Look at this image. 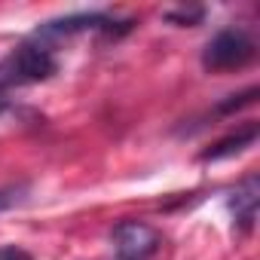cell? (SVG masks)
Here are the masks:
<instances>
[{"instance_id":"6da1fadb","label":"cell","mask_w":260,"mask_h":260,"mask_svg":"<svg viewBox=\"0 0 260 260\" xmlns=\"http://www.w3.org/2000/svg\"><path fill=\"white\" fill-rule=\"evenodd\" d=\"M58 71V61L46 43H22L4 64H0V89L22 86V83H43Z\"/></svg>"},{"instance_id":"7a4b0ae2","label":"cell","mask_w":260,"mask_h":260,"mask_svg":"<svg viewBox=\"0 0 260 260\" xmlns=\"http://www.w3.org/2000/svg\"><path fill=\"white\" fill-rule=\"evenodd\" d=\"M254 55H257V43L251 40L248 31H242V28H223V31H217L205 43V49H202V68L214 71V74L239 71V68L251 64Z\"/></svg>"},{"instance_id":"3957f363","label":"cell","mask_w":260,"mask_h":260,"mask_svg":"<svg viewBox=\"0 0 260 260\" xmlns=\"http://www.w3.org/2000/svg\"><path fill=\"white\" fill-rule=\"evenodd\" d=\"M132 19H113L107 13H74V16H64V19H52L46 25H40L34 31V40L43 43V40H61V37H74V34H83V31H101L107 37H122L132 31Z\"/></svg>"},{"instance_id":"277c9868","label":"cell","mask_w":260,"mask_h":260,"mask_svg":"<svg viewBox=\"0 0 260 260\" xmlns=\"http://www.w3.org/2000/svg\"><path fill=\"white\" fill-rule=\"evenodd\" d=\"M110 239H113V248H116L119 260H147L162 245V236L144 220H122V223H116Z\"/></svg>"},{"instance_id":"5b68a950","label":"cell","mask_w":260,"mask_h":260,"mask_svg":"<svg viewBox=\"0 0 260 260\" xmlns=\"http://www.w3.org/2000/svg\"><path fill=\"white\" fill-rule=\"evenodd\" d=\"M254 141H257V122H248L245 128H239L236 135H230V138H220L217 144H211L208 150H202V162H217V159H230V156H236V153H245L248 147H254Z\"/></svg>"},{"instance_id":"8992f818","label":"cell","mask_w":260,"mask_h":260,"mask_svg":"<svg viewBox=\"0 0 260 260\" xmlns=\"http://www.w3.org/2000/svg\"><path fill=\"white\" fill-rule=\"evenodd\" d=\"M230 211L242 230H251L257 220V178H248L230 199Z\"/></svg>"},{"instance_id":"52a82bcc","label":"cell","mask_w":260,"mask_h":260,"mask_svg":"<svg viewBox=\"0 0 260 260\" xmlns=\"http://www.w3.org/2000/svg\"><path fill=\"white\" fill-rule=\"evenodd\" d=\"M25 199V187H4L0 190V214L10 211L13 205H19Z\"/></svg>"},{"instance_id":"ba28073f","label":"cell","mask_w":260,"mask_h":260,"mask_svg":"<svg viewBox=\"0 0 260 260\" xmlns=\"http://www.w3.org/2000/svg\"><path fill=\"white\" fill-rule=\"evenodd\" d=\"M202 10H172V13H166V19L169 22H175V25H193V22H202Z\"/></svg>"},{"instance_id":"9c48e42d","label":"cell","mask_w":260,"mask_h":260,"mask_svg":"<svg viewBox=\"0 0 260 260\" xmlns=\"http://www.w3.org/2000/svg\"><path fill=\"white\" fill-rule=\"evenodd\" d=\"M0 260H34V257L19 245H0Z\"/></svg>"}]
</instances>
